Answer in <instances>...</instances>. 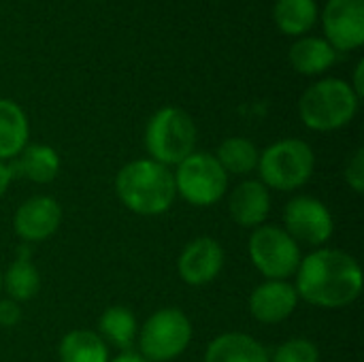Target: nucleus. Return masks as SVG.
Listing matches in <instances>:
<instances>
[{"label":"nucleus","mask_w":364,"mask_h":362,"mask_svg":"<svg viewBox=\"0 0 364 362\" xmlns=\"http://www.w3.org/2000/svg\"><path fill=\"white\" fill-rule=\"evenodd\" d=\"M294 288L299 299L316 307H348L363 292V269L354 256L324 247L301 258Z\"/></svg>","instance_id":"f257e3e1"},{"label":"nucleus","mask_w":364,"mask_h":362,"mask_svg":"<svg viewBox=\"0 0 364 362\" xmlns=\"http://www.w3.org/2000/svg\"><path fill=\"white\" fill-rule=\"evenodd\" d=\"M115 192L126 209L139 215L166 213L177 196L175 175L168 166L145 158L128 162L115 177Z\"/></svg>","instance_id":"f03ea898"},{"label":"nucleus","mask_w":364,"mask_h":362,"mask_svg":"<svg viewBox=\"0 0 364 362\" xmlns=\"http://www.w3.org/2000/svg\"><path fill=\"white\" fill-rule=\"evenodd\" d=\"M358 96L352 83L343 79H322L309 85L299 100L303 124L318 132H331L348 126L358 111Z\"/></svg>","instance_id":"7ed1b4c3"},{"label":"nucleus","mask_w":364,"mask_h":362,"mask_svg":"<svg viewBox=\"0 0 364 362\" xmlns=\"http://www.w3.org/2000/svg\"><path fill=\"white\" fill-rule=\"evenodd\" d=\"M316 156L309 143L301 139H284L269 145L258 158V175L264 188L292 192L314 175Z\"/></svg>","instance_id":"20e7f679"},{"label":"nucleus","mask_w":364,"mask_h":362,"mask_svg":"<svg viewBox=\"0 0 364 362\" xmlns=\"http://www.w3.org/2000/svg\"><path fill=\"white\" fill-rule=\"evenodd\" d=\"M196 126L192 117L177 107H162L151 115L145 128V147L151 160L171 166L194 154Z\"/></svg>","instance_id":"39448f33"},{"label":"nucleus","mask_w":364,"mask_h":362,"mask_svg":"<svg viewBox=\"0 0 364 362\" xmlns=\"http://www.w3.org/2000/svg\"><path fill=\"white\" fill-rule=\"evenodd\" d=\"M141 356L151 362H171L186 352L192 341L190 318L177 307L158 309L139 333Z\"/></svg>","instance_id":"423d86ee"},{"label":"nucleus","mask_w":364,"mask_h":362,"mask_svg":"<svg viewBox=\"0 0 364 362\" xmlns=\"http://www.w3.org/2000/svg\"><path fill=\"white\" fill-rule=\"evenodd\" d=\"M173 175L177 194L194 207L215 205L228 190V175L211 154H190Z\"/></svg>","instance_id":"0eeeda50"},{"label":"nucleus","mask_w":364,"mask_h":362,"mask_svg":"<svg viewBox=\"0 0 364 362\" xmlns=\"http://www.w3.org/2000/svg\"><path fill=\"white\" fill-rule=\"evenodd\" d=\"M250 258L267 280H288L301 265L296 241L277 226H258L250 237Z\"/></svg>","instance_id":"6e6552de"},{"label":"nucleus","mask_w":364,"mask_h":362,"mask_svg":"<svg viewBox=\"0 0 364 362\" xmlns=\"http://www.w3.org/2000/svg\"><path fill=\"white\" fill-rule=\"evenodd\" d=\"M286 233L307 245H324L335 230L328 207L314 196H296L284 211Z\"/></svg>","instance_id":"1a4fd4ad"},{"label":"nucleus","mask_w":364,"mask_h":362,"mask_svg":"<svg viewBox=\"0 0 364 362\" xmlns=\"http://www.w3.org/2000/svg\"><path fill=\"white\" fill-rule=\"evenodd\" d=\"M324 38L335 51H354L364 43V0H328L322 11Z\"/></svg>","instance_id":"9d476101"},{"label":"nucleus","mask_w":364,"mask_h":362,"mask_svg":"<svg viewBox=\"0 0 364 362\" xmlns=\"http://www.w3.org/2000/svg\"><path fill=\"white\" fill-rule=\"evenodd\" d=\"M62 222V207L51 196H32L19 205L13 218L15 235L21 241L38 243L49 239Z\"/></svg>","instance_id":"9b49d317"},{"label":"nucleus","mask_w":364,"mask_h":362,"mask_svg":"<svg viewBox=\"0 0 364 362\" xmlns=\"http://www.w3.org/2000/svg\"><path fill=\"white\" fill-rule=\"evenodd\" d=\"M224 269V250L211 237H198L190 241L179 260L177 271L179 277L190 286H205L213 282Z\"/></svg>","instance_id":"f8f14e48"},{"label":"nucleus","mask_w":364,"mask_h":362,"mask_svg":"<svg viewBox=\"0 0 364 362\" xmlns=\"http://www.w3.org/2000/svg\"><path fill=\"white\" fill-rule=\"evenodd\" d=\"M296 288L284 280H267L250 297V312L262 324H279L296 309Z\"/></svg>","instance_id":"ddd939ff"},{"label":"nucleus","mask_w":364,"mask_h":362,"mask_svg":"<svg viewBox=\"0 0 364 362\" xmlns=\"http://www.w3.org/2000/svg\"><path fill=\"white\" fill-rule=\"evenodd\" d=\"M228 211L230 218L245 228H258L264 224L271 211V196L269 190L260 181H243L239 183L228 196Z\"/></svg>","instance_id":"4468645a"},{"label":"nucleus","mask_w":364,"mask_h":362,"mask_svg":"<svg viewBox=\"0 0 364 362\" xmlns=\"http://www.w3.org/2000/svg\"><path fill=\"white\" fill-rule=\"evenodd\" d=\"M205 362H269V352L245 333H224L207 346Z\"/></svg>","instance_id":"2eb2a0df"},{"label":"nucleus","mask_w":364,"mask_h":362,"mask_svg":"<svg viewBox=\"0 0 364 362\" xmlns=\"http://www.w3.org/2000/svg\"><path fill=\"white\" fill-rule=\"evenodd\" d=\"M288 58L296 73L314 77V75H322L337 62V51L331 47L326 38L303 36L290 47Z\"/></svg>","instance_id":"dca6fc26"},{"label":"nucleus","mask_w":364,"mask_h":362,"mask_svg":"<svg viewBox=\"0 0 364 362\" xmlns=\"http://www.w3.org/2000/svg\"><path fill=\"white\" fill-rule=\"evenodd\" d=\"M28 137L30 126L23 109L9 98H0V160L17 158L28 145Z\"/></svg>","instance_id":"f3484780"},{"label":"nucleus","mask_w":364,"mask_h":362,"mask_svg":"<svg viewBox=\"0 0 364 362\" xmlns=\"http://www.w3.org/2000/svg\"><path fill=\"white\" fill-rule=\"evenodd\" d=\"M98 331H100L98 337L105 344H111L113 348L124 352H130V348L139 337V324L134 314L122 305H113L102 312L98 320Z\"/></svg>","instance_id":"a211bd4d"},{"label":"nucleus","mask_w":364,"mask_h":362,"mask_svg":"<svg viewBox=\"0 0 364 362\" xmlns=\"http://www.w3.org/2000/svg\"><path fill=\"white\" fill-rule=\"evenodd\" d=\"M275 26L288 36L307 34L318 21L316 0H277L273 6Z\"/></svg>","instance_id":"6ab92c4d"},{"label":"nucleus","mask_w":364,"mask_h":362,"mask_svg":"<svg viewBox=\"0 0 364 362\" xmlns=\"http://www.w3.org/2000/svg\"><path fill=\"white\" fill-rule=\"evenodd\" d=\"M60 362H109L107 344L92 331H70L58 346Z\"/></svg>","instance_id":"aec40b11"},{"label":"nucleus","mask_w":364,"mask_h":362,"mask_svg":"<svg viewBox=\"0 0 364 362\" xmlns=\"http://www.w3.org/2000/svg\"><path fill=\"white\" fill-rule=\"evenodd\" d=\"M15 166L26 179L34 183H49L60 173V158L49 145H26L17 156Z\"/></svg>","instance_id":"412c9836"},{"label":"nucleus","mask_w":364,"mask_h":362,"mask_svg":"<svg viewBox=\"0 0 364 362\" xmlns=\"http://www.w3.org/2000/svg\"><path fill=\"white\" fill-rule=\"evenodd\" d=\"M258 149L250 139L243 137H230L226 139L215 154V160L220 162V166L232 175H247L252 171H256L258 166Z\"/></svg>","instance_id":"4be33fe9"},{"label":"nucleus","mask_w":364,"mask_h":362,"mask_svg":"<svg viewBox=\"0 0 364 362\" xmlns=\"http://www.w3.org/2000/svg\"><path fill=\"white\" fill-rule=\"evenodd\" d=\"M2 288H6L9 299L13 301H30L41 288V275L28 256H19L2 275Z\"/></svg>","instance_id":"5701e85b"},{"label":"nucleus","mask_w":364,"mask_h":362,"mask_svg":"<svg viewBox=\"0 0 364 362\" xmlns=\"http://www.w3.org/2000/svg\"><path fill=\"white\" fill-rule=\"evenodd\" d=\"M269 362H320V352L309 339H288L269 356Z\"/></svg>","instance_id":"b1692460"},{"label":"nucleus","mask_w":364,"mask_h":362,"mask_svg":"<svg viewBox=\"0 0 364 362\" xmlns=\"http://www.w3.org/2000/svg\"><path fill=\"white\" fill-rule=\"evenodd\" d=\"M346 181L348 186L356 192L363 194L364 192V149H356L354 156L350 158V162L346 164Z\"/></svg>","instance_id":"393cba45"},{"label":"nucleus","mask_w":364,"mask_h":362,"mask_svg":"<svg viewBox=\"0 0 364 362\" xmlns=\"http://www.w3.org/2000/svg\"><path fill=\"white\" fill-rule=\"evenodd\" d=\"M21 320V309L17 305V301L13 299H2L0 301V326L11 329Z\"/></svg>","instance_id":"a878e982"},{"label":"nucleus","mask_w":364,"mask_h":362,"mask_svg":"<svg viewBox=\"0 0 364 362\" xmlns=\"http://www.w3.org/2000/svg\"><path fill=\"white\" fill-rule=\"evenodd\" d=\"M11 179H13V169H11V166H6V164L0 160V196L6 192V188H9Z\"/></svg>","instance_id":"bb28decb"},{"label":"nucleus","mask_w":364,"mask_h":362,"mask_svg":"<svg viewBox=\"0 0 364 362\" xmlns=\"http://www.w3.org/2000/svg\"><path fill=\"white\" fill-rule=\"evenodd\" d=\"M363 68H364V62H358V66H356V70H354V85H352V90H354V94H356L358 98L364 94Z\"/></svg>","instance_id":"cd10ccee"},{"label":"nucleus","mask_w":364,"mask_h":362,"mask_svg":"<svg viewBox=\"0 0 364 362\" xmlns=\"http://www.w3.org/2000/svg\"><path fill=\"white\" fill-rule=\"evenodd\" d=\"M111 362H151V361L143 358V356H141V354H136V352H122L117 358H113Z\"/></svg>","instance_id":"c85d7f7f"},{"label":"nucleus","mask_w":364,"mask_h":362,"mask_svg":"<svg viewBox=\"0 0 364 362\" xmlns=\"http://www.w3.org/2000/svg\"><path fill=\"white\" fill-rule=\"evenodd\" d=\"M0 292H2V273H0Z\"/></svg>","instance_id":"c756f323"}]
</instances>
